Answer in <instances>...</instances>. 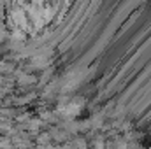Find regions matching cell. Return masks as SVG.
Here are the masks:
<instances>
[{
	"label": "cell",
	"instance_id": "obj_1",
	"mask_svg": "<svg viewBox=\"0 0 151 149\" xmlns=\"http://www.w3.org/2000/svg\"><path fill=\"white\" fill-rule=\"evenodd\" d=\"M72 0H5V19L12 35L32 39L53 30Z\"/></svg>",
	"mask_w": 151,
	"mask_h": 149
}]
</instances>
